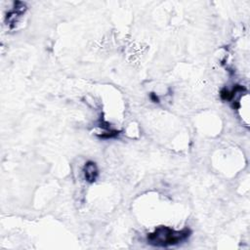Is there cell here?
<instances>
[{"mask_svg": "<svg viewBox=\"0 0 250 250\" xmlns=\"http://www.w3.org/2000/svg\"><path fill=\"white\" fill-rule=\"evenodd\" d=\"M191 234V230L185 228L181 230L173 229L169 227L160 226L157 227L152 232L146 236L147 243L157 247L174 246L187 240Z\"/></svg>", "mask_w": 250, "mask_h": 250, "instance_id": "cell-1", "label": "cell"}, {"mask_svg": "<svg viewBox=\"0 0 250 250\" xmlns=\"http://www.w3.org/2000/svg\"><path fill=\"white\" fill-rule=\"evenodd\" d=\"M83 172H84L85 180L89 183H94L99 176L98 167H97L96 163L93 161H88L85 164V166L83 168Z\"/></svg>", "mask_w": 250, "mask_h": 250, "instance_id": "cell-2", "label": "cell"}]
</instances>
